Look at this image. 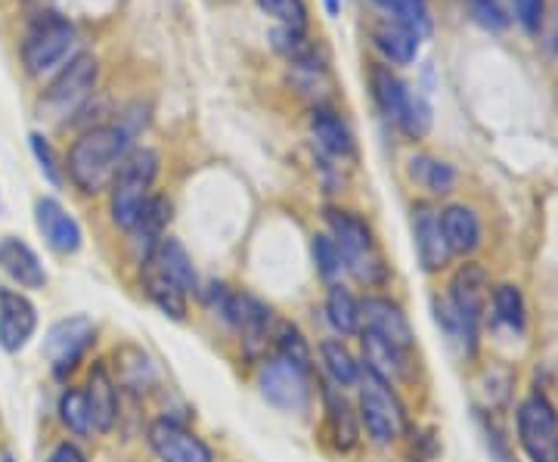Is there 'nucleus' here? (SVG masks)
I'll return each mask as SVG.
<instances>
[{
  "instance_id": "72a5a7b5",
  "label": "nucleus",
  "mask_w": 558,
  "mask_h": 462,
  "mask_svg": "<svg viewBox=\"0 0 558 462\" xmlns=\"http://www.w3.org/2000/svg\"><path fill=\"white\" fill-rule=\"evenodd\" d=\"M60 420L62 425L78 435L87 438L94 435V423H90V410H87V398H84V388H65L60 394Z\"/></svg>"
},
{
  "instance_id": "58836bf2",
  "label": "nucleus",
  "mask_w": 558,
  "mask_h": 462,
  "mask_svg": "<svg viewBox=\"0 0 558 462\" xmlns=\"http://www.w3.org/2000/svg\"><path fill=\"white\" fill-rule=\"evenodd\" d=\"M28 141H32V153H35V159H38L40 171H44V178L53 183V186H60V183H62V165H60V159H57V153H53L50 141H47L44 134H32Z\"/></svg>"
},
{
  "instance_id": "f704fd0d",
  "label": "nucleus",
  "mask_w": 558,
  "mask_h": 462,
  "mask_svg": "<svg viewBox=\"0 0 558 462\" xmlns=\"http://www.w3.org/2000/svg\"><path fill=\"white\" fill-rule=\"evenodd\" d=\"M494 314L499 323H506L509 329L524 332V323H527V307H524V295H521L519 285H497L494 289Z\"/></svg>"
},
{
  "instance_id": "aec40b11",
  "label": "nucleus",
  "mask_w": 558,
  "mask_h": 462,
  "mask_svg": "<svg viewBox=\"0 0 558 462\" xmlns=\"http://www.w3.org/2000/svg\"><path fill=\"white\" fill-rule=\"evenodd\" d=\"M311 137L317 143L319 153L329 159L344 161L354 156V134H351L348 121L329 106H317L311 112Z\"/></svg>"
},
{
  "instance_id": "20e7f679",
  "label": "nucleus",
  "mask_w": 558,
  "mask_h": 462,
  "mask_svg": "<svg viewBox=\"0 0 558 462\" xmlns=\"http://www.w3.org/2000/svg\"><path fill=\"white\" fill-rule=\"evenodd\" d=\"M202 302L208 304L227 326H233L240 332L248 357H258L260 351L267 348L270 329H274V314L255 295L240 292V289H230L223 282H208L202 289Z\"/></svg>"
},
{
  "instance_id": "7c9ffc66",
  "label": "nucleus",
  "mask_w": 558,
  "mask_h": 462,
  "mask_svg": "<svg viewBox=\"0 0 558 462\" xmlns=\"http://www.w3.org/2000/svg\"><path fill=\"white\" fill-rule=\"evenodd\" d=\"M140 280H143V292L149 295V302L159 307L165 317L171 320H183L186 317V292H180L174 282H168L159 273H153L149 267H140Z\"/></svg>"
},
{
  "instance_id": "4be33fe9",
  "label": "nucleus",
  "mask_w": 558,
  "mask_h": 462,
  "mask_svg": "<svg viewBox=\"0 0 558 462\" xmlns=\"http://www.w3.org/2000/svg\"><path fill=\"white\" fill-rule=\"evenodd\" d=\"M323 403H326V423H329V431H332V443L339 447L341 453L354 450L360 441V420L351 401L344 398V391L336 388V385H326L323 388Z\"/></svg>"
},
{
  "instance_id": "c85d7f7f",
  "label": "nucleus",
  "mask_w": 558,
  "mask_h": 462,
  "mask_svg": "<svg viewBox=\"0 0 558 462\" xmlns=\"http://www.w3.org/2000/svg\"><path fill=\"white\" fill-rule=\"evenodd\" d=\"M410 178H413L418 186H425L428 193L447 196V193H453V186H457V168L447 165V161L435 159V156H428V153H418V156L410 159Z\"/></svg>"
},
{
  "instance_id": "a211bd4d",
  "label": "nucleus",
  "mask_w": 558,
  "mask_h": 462,
  "mask_svg": "<svg viewBox=\"0 0 558 462\" xmlns=\"http://www.w3.org/2000/svg\"><path fill=\"white\" fill-rule=\"evenodd\" d=\"M140 267H149L153 273H159V277H165L168 282H174L180 292H186V295H193V292L199 289L196 267H193L190 252H186L178 240H171V236H165V240L156 245V252H153L149 258L140 262Z\"/></svg>"
},
{
  "instance_id": "423d86ee",
  "label": "nucleus",
  "mask_w": 558,
  "mask_h": 462,
  "mask_svg": "<svg viewBox=\"0 0 558 462\" xmlns=\"http://www.w3.org/2000/svg\"><path fill=\"white\" fill-rule=\"evenodd\" d=\"M78 32L60 13H38L22 40V62L32 78H44L75 57Z\"/></svg>"
},
{
  "instance_id": "b1692460",
  "label": "nucleus",
  "mask_w": 558,
  "mask_h": 462,
  "mask_svg": "<svg viewBox=\"0 0 558 462\" xmlns=\"http://www.w3.org/2000/svg\"><path fill=\"white\" fill-rule=\"evenodd\" d=\"M369 90H373V100L379 106L381 115L398 124L407 102H410V87L398 78V72L385 62H376L369 69Z\"/></svg>"
},
{
  "instance_id": "a878e982",
  "label": "nucleus",
  "mask_w": 558,
  "mask_h": 462,
  "mask_svg": "<svg viewBox=\"0 0 558 462\" xmlns=\"http://www.w3.org/2000/svg\"><path fill=\"white\" fill-rule=\"evenodd\" d=\"M373 40H376V47H379L385 60L395 62V65H410L416 60L418 40L422 38L413 28H407V25H400L395 20H385L373 28Z\"/></svg>"
},
{
  "instance_id": "6ab92c4d",
  "label": "nucleus",
  "mask_w": 558,
  "mask_h": 462,
  "mask_svg": "<svg viewBox=\"0 0 558 462\" xmlns=\"http://www.w3.org/2000/svg\"><path fill=\"white\" fill-rule=\"evenodd\" d=\"M0 270L20 289H44L47 285V270L40 264L38 252L20 236L0 240Z\"/></svg>"
},
{
  "instance_id": "4468645a",
  "label": "nucleus",
  "mask_w": 558,
  "mask_h": 462,
  "mask_svg": "<svg viewBox=\"0 0 558 462\" xmlns=\"http://www.w3.org/2000/svg\"><path fill=\"white\" fill-rule=\"evenodd\" d=\"M38 329V307L20 289H0V348L20 354Z\"/></svg>"
},
{
  "instance_id": "39448f33",
  "label": "nucleus",
  "mask_w": 558,
  "mask_h": 462,
  "mask_svg": "<svg viewBox=\"0 0 558 462\" xmlns=\"http://www.w3.org/2000/svg\"><path fill=\"white\" fill-rule=\"evenodd\" d=\"M159 153L149 146H134L124 161H121L119 174L109 186L112 199H109V211H112V223L121 230H131L143 205L153 199V183L159 178Z\"/></svg>"
},
{
  "instance_id": "bb28decb",
  "label": "nucleus",
  "mask_w": 558,
  "mask_h": 462,
  "mask_svg": "<svg viewBox=\"0 0 558 462\" xmlns=\"http://www.w3.org/2000/svg\"><path fill=\"white\" fill-rule=\"evenodd\" d=\"M319 363H323V369H326V376H329V382L336 385V388H354L360 382V363L357 357L339 342V339H326V342L319 344Z\"/></svg>"
},
{
  "instance_id": "4c0bfd02",
  "label": "nucleus",
  "mask_w": 558,
  "mask_h": 462,
  "mask_svg": "<svg viewBox=\"0 0 558 462\" xmlns=\"http://www.w3.org/2000/svg\"><path fill=\"white\" fill-rule=\"evenodd\" d=\"M260 10L279 22V28L304 32L307 28V3L304 0H258Z\"/></svg>"
},
{
  "instance_id": "473e14b6",
  "label": "nucleus",
  "mask_w": 558,
  "mask_h": 462,
  "mask_svg": "<svg viewBox=\"0 0 558 462\" xmlns=\"http://www.w3.org/2000/svg\"><path fill=\"white\" fill-rule=\"evenodd\" d=\"M376 7H381L388 13V20L400 22L407 28H413L418 38L428 35L432 20H428V3L425 0H373Z\"/></svg>"
},
{
  "instance_id": "c03bdc74",
  "label": "nucleus",
  "mask_w": 558,
  "mask_h": 462,
  "mask_svg": "<svg viewBox=\"0 0 558 462\" xmlns=\"http://www.w3.org/2000/svg\"><path fill=\"white\" fill-rule=\"evenodd\" d=\"M0 462H16L13 460V453H10L7 447H0Z\"/></svg>"
},
{
  "instance_id": "2f4dec72",
  "label": "nucleus",
  "mask_w": 558,
  "mask_h": 462,
  "mask_svg": "<svg viewBox=\"0 0 558 462\" xmlns=\"http://www.w3.org/2000/svg\"><path fill=\"white\" fill-rule=\"evenodd\" d=\"M274 339H277V357L299 366L301 373L314 376V351H311V344L301 336V329L295 323H279Z\"/></svg>"
},
{
  "instance_id": "e433bc0d",
  "label": "nucleus",
  "mask_w": 558,
  "mask_h": 462,
  "mask_svg": "<svg viewBox=\"0 0 558 462\" xmlns=\"http://www.w3.org/2000/svg\"><path fill=\"white\" fill-rule=\"evenodd\" d=\"M398 127L410 141L428 137V131H432V106H428V100L418 97V94H410V102H407V109L400 115Z\"/></svg>"
},
{
  "instance_id": "f257e3e1",
  "label": "nucleus",
  "mask_w": 558,
  "mask_h": 462,
  "mask_svg": "<svg viewBox=\"0 0 558 462\" xmlns=\"http://www.w3.org/2000/svg\"><path fill=\"white\" fill-rule=\"evenodd\" d=\"M131 149H134V134L124 124L87 127L65 156L69 181L75 183L84 196H100L112 186L121 161Z\"/></svg>"
},
{
  "instance_id": "6e6552de",
  "label": "nucleus",
  "mask_w": 558,
  "mask_h": 462,
  "mask_svg": "<svg viewBox=\"0 0 558 462\" xmlns=\"http://www.w3.org/2000/svg\"><path fill=\"white\" fill-rule=\"evenodd\" d=\"M360 425L366 428V435L379 447L395 443L407 431V410L400 403L398 391L391 382L379 379L376 373L363 369L360 373Z\"/></svg>"
},
{
  "instance_id": "2eb2a0df",
  "label": "nucleus",
  "mask_w": 558,
  "mask_h": 462,
  "mask_svg": "<svg viewBox=\"0 0 558 462\" xmlns=\"http://www.w3.org/2000/svg\"><path fill=\"white\" fill-rule=\"evenodd\" d=\"M413 242H416L418 264L428 273L444 270L453 258L447 236H444V227H440V211L432 202H416L413 205Z\"/></svg>"
},
{
  "instance_id": "79ce46f5",
  "label": "nucleus",
  "mask_w": 558,
  "mask_h": 462,
  "mask_svg": "<svg viewBox=\"0 0 558 462\" xmlns=\"http://www.w3.org/2000/svg\"><path fill=\"white\" fill-rule=\"evenodd\" d=\"M47 462H87V457L81 453L75 443L62 441V443H57V447H53V453H50V460H47Z\"/></svg>"
},
{
  "instance_id": "412c9836",
  "label": "nucleus",
  "mask_w": 558,
  "mask_h": 462,
  "mask_svg": "<svg viewBox=\"0 0 558 462\" xmlns=\"http://www.w3.org/2000/svg\"><path fill=\"white\" fill-rule=\"evenodd\" d=\"M171 221V202L165 196H153V199L143 205V211L137 215L134 227L128 230L131 233V245L137 252V258H149L156 252V245L165 240V227Z\"/></svg>"
},
{
  "instance_id": "f03ea898",
  "label": "nucleus",
  "mask_w": 558,
  "mask_h": 462,
  "mask_svg": "<svg viewBox=\"0 0 558 462\" xmlns=\"http://www.w3.org/2000/svg\"><path fill=\"white\" fill-rule=\"evenodd\" d=\"M487 270L481 264H462L450 280L447 302H435V320L447 332V339L457 344L462 357H475L478 351V329L487 311Z\"/></svg>"
},
{
  "instance_id": "37998d69",
  "label": "nucleus",
  "mask_w": 558,
  "mask_h": 462,
  "mask_svg": "<svg viewBox=\"0 0 558 462\" xmlns=\"http://www.w3.org/2000/svg\"><path fill=\"white\" fill-rule=\"evenodd\" d=\"M323 3H326V10H329V16H339L341 0H323Z\"/></svg>"
},
{
  "instance_id": "9d476101",
  "label": "nucleus",
  "mask_w": 558,
  "mask_h": 462,
  "mask_svg": "<svg viewBox=\"0 0 558 462\" xmlns=\"http://www.w3.org/2000/svg\"><path fill=\"white\" fill-rule=\"evenodd\" d=\"M258 385L264 401L282 413H304L311 403V376L299 366L286 363L282 357L264 361L258 373Z\"/></svg>"
},
{
  "instance_id": "9b49d317",
  "label": "nucleus",
  "mask_w": 558,
  "mask_h": 462,
  "mask_svg": "<svg viewBox=\"0 0 558 462\" xmlns=\"http://www.w3.org/2000/svg\"><path fill=\"white\" fill-rule=\"evenodd\" d=\"M94 336H97V326L87 317H65V320L50 326L44 351L50 357L57 379H65L78 366L81 357L87 354V348L94 344Z\"/></svg>"
},
{
  "instance_id": "c9c22d12",
  "label": "nucleus",
  "mask_w": 558,
  "mask_h": 462,
  "mask_svg": "<svg viewBox=\"0 0 558 462\" xmlns=\"http://www.w3.org/2000/svg\"><path fill=\"white\" fill-rule=\"evenodd\" d=\"M311 252H314V264H317L319 277L329 282V285H336L341 270H344V262H341V252L336 240L329 233H317L314 242H311Z\"/></svg>"
},
{
  "instance_id": "5701e85b",
  "label": "nucleus",
  "mask_w": 558,
  "mask_h": 462,
  "mask_svg": "<svg viewBox=\"0 0 558 462\" xmlns=\"http://www.w3.org/2000/svg\"><path fill=\"white\" fill-rule=\"evenodd\" d=\"M112 379L121 388L143 394V391H149L156 385V366L149 361V354L140 351L137 344H121V348H116Z\"/></svg>"
},
{
  "instance_id": "f8f14e48",
  "label": "nucleus",
  "mask_w": 558,
  "mask_h": 462,
  "mask_svg": "<svg viewBox=\"0 0 558 462\" xmlns=\"http://www.w3.org/2000/svg\"><path fill=\"white\" fill-rule=\"evenodd\" d=\"M146 438H149V447L159 457V462H215L211 447L178 420L161 416L149 425Z\"/></svg>"
},
{
  "instance_id": "c756f323",
  "label": "nucleus",
  "mask_w": 558,
  "mask_h": 462,
  "mask_svg": "<svg viewBox=\"0 0 558 462\" xmlns=\"http://www.w3.org/2000/svg\"><path fill=\"white\" fill-rule=\"evenodd\" d=\"M326 320L339 332V336H357L363 317H360V302L351 295V289H344L341 282L329 285L326 295Z\"/></svg>"
},
{
  "instance_id": "cd10ccee",
  "label": "nucleus",
  "mask_w": 558,
  "mask_h": 462,
  "mask_svg": "<svg viewBox=\"0 0 558 462\" xmlns=\"http://www.w3.org/2000/svg\"><path fill=\"white\" fill-rule=\"evenodd\" d=\"M363 361H366V369L376 373L385 382L403 376L407 366H410V357H407V354L395 351L391 344L381 342L379 336H373V332H363Z\"/></svg>"
},
{
  "instance_id": "f3484780",
  "label": "nucleus",
  "mask_w": 558,
  "mask_h": 462,
  "mask_svg": "<svg viewBox=\"0 0 558 462\" xmlns=\"http://www.w3.org/2000/svg\"><path fill=\"white\" fill-rule=\"evenodd\" d=\"M84 398H87V410H90V423L94 431H112L119 423V385L112 379V369L106 363H94L87 373V385H84Z\"/></svg>"
},
{
  "instance_id": "7ed1b4c3",
  "label": "nucleus",
  "mask_w": 558,
  "mask_h": 462,
  "mask_svg": "<svg viewBox=\"0 0 558 462\" xmlns=\"http://www.w3.org/2000/svg\"><path fill=\"white\" fill-rule=\"evenodd\" d=\"M326 223H329V236L339 245L344 270L369 289L385 285L388 282V264L381 258L373 227L360 215L344 211V208H326Z\"/></svg>"
},
{
  "instance_id": "ddd939ff",
  "label": "nucleus",
  "mask_w": 558,
  "mask_h": 462,
  "mask_svg": "<svg viewBox=\"0 0 558 462\" xmlns=\"http://www.w3.org/2000/svg\"><path fill=\"white\" fill-rule=\"evenodd\" d=\"M360 317H363V332H373L379 336L381 342H388L395 351L413 357V348H416V339H413V329H410V320L407 314L400 311V304H395L391 299H379V295H369L366 302L360 304Z\"/></svg>"
},
{
  "instance_id": "393cba45",
  "label": "nucleus",
  "mask_w": 558,
  "mask_h": 462,
  "mask_svg": "<svg viewBox=\"0 0 558 462\" xmlns=\"http://www.w3.org/2000/svg\"><path fill=\"white\" fill-rule=\"evenodd\" d=\"M440 227L453 255H472L481 245L478 215L465 205H450L440 211Z\"/></svg>"
},
{
  "instance_id": "0eeeda50",
  "label": "nucleus",
  "mask_w": 558,
  "mask_h": 462,
  "mask_svg": "<svg viewBox=\"0 0 558 462\" xmlns=\"http://www.w3.org/2000/svg\"><path fill=\"white\" fill-rule=\"evenodd\" d=\"M97 81H100V62H97V57L94 53H75L57 72V78L50 81V87L44 90L40 109L57 121L72 119L90 102L94 90H97Z\"/></svg>"
},
{
  "instance_id": "a19ab883",
  "label": "nucleus",
  "mask_w": 558,
  "mask_h": 462,
  "mask_svg": "<svg viewBox=\"0 0 558 462\" xmlns=\"http://www.w3.org/2000/svg\"><path fill=\"white\" fill-rule=\"evenodd\" d=\"M472 7H475V16H478L487 28H506V13H502V7H499L497 0H472Z\"/></svg>"
},
{
  "instance_id": "ea45409f",
  "label": "nucleus",
  "mask_w": 558,
  "mask_h": 462,
  "mask_svg": "<svg viewBox=\"0 0 558 462\" xmlns=\"http://www.w3.org/2000/svg\"><path fill=\"white\" fill-rule=\"evenodd\" d=\"M512 10H515V20H519V25L527 35L539 32V25H543V10H546L543 0H512Z\"/></svg>"
},
{
  "instance_id": "1a4fd4ad",
  "label": "nucleus",
  "mask_w": 558,
  "mask_h": 462,
  "mask_svg": "<svg viewBox=\"0 0 558 462\" xmlns=\"http://www.w3.org/2000/svg\"><path fill=\"white\" fill-rule=\"evenodd\" d=\"M519 441L531 462H558V413L543 391L519 406Z\"/></svg>"
},
{
  "instance_id": "dca6fc26",
  "label": "nucleus",
  "mask_w": 558,
  "mask_h": 462,
  "mask_svg": "<svg viewBox=\"0 0 558 462\" xmlns=\"http://www.w3.org/2000/svg\"><path fill=\"white\" fill-rule=\"evenodd\" d=\"M35 221H38L40 236L47 240V245L60 255H75L84 242L81 223L72 218V211L62 208V202L44 196L35 205Z\"/></svg>"
}]
</instances>
